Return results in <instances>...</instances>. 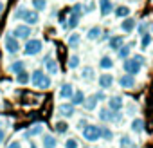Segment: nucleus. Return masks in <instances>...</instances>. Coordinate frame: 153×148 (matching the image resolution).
Here are the masks:
<instances>
[{"mask_svg": "<svg viewBox=\"0 0 153 148\" xmlns=\"http://www.w3.org/2000/svg\"><path fill=\"white\" fill-rule=\"evenodd\" d=\"M15 18H22L27 25H34V24H38V11H31V9L20 7L15 13Z\"/></svg>", "mask_w": 153, "mask_h": 148, "instance_id": "nucleus-3", "label": "nucleus"}, {"mask_svg": "<svg viewBox=\"0 0 153 148\" xmlns=\"http://www.w3.org/2000/svg\"><path fill=\"white\" fill-rule=\"evenodd\" d=\"M114 83V76H110V74H103V76H99V87L101 89H110Z\"/></svg>", "mask_w": 153, "mask_h": 148, "instance_id": "nucleus-11", "label": "nucleus"}, {"mask_svg": "<svg viewBox=\"0 0 153 148\" xmlns=\"http://www.w3.org/2000/svg\"><path fill=\"white\" fill-rule=\"evenodd\" d=\"M42 49H43L42 40H27L25 42V47H24L25 54H29V56H34V54L42 52Z\"/></svg>", "mask_w": 153, "mask_h": 148, "instance_id": "nucleus-4", "label": "nucleus"}, {"mask_svg": "<svg viewBox=\"0 0 153 148\" xmlns=\"http://www.w3.org/2000/svg\"><path fill=\"white\" fill-rule=\"evenodd\" d=\"M108 105H110V110H121L123 108V98L121 96H112L108 99Z\"/></svg>", "mask_w": 153, "mask_h": 148, "instance_id": "nucleus-10", "label": "nucleus"}, {"mask_svg": "<svg viewBox=\"0 0 153 148\" xmlns=\"http://www.w3.org/2000/svg\"><path fill=\"white\" fill-rule=\"evenodd\" d=\"M4 45H6V51H7V52H11V54H15V52H18V51H20V42H18L15 36H6Z\"/></svg>", "mask_w": 153, "mask_h": 148, "instance_id": "nucleus-7", "label": "nucleus"}, {"mask_svg": "<svg viewBox=\"0 0 153 148\" xmlns=\"http://www.w3.org/2000/svg\"><path fill=\"white\" fill-rule=\"evenodd\" d=\"M119 143H121V146H123V148H135L133 141H131L130 137H126V135H124V137H121V141H119Z\"/></svg>", "mask_w": 153, "mask_h": 148, "instance_id": "nucleus-35", "label": "nucleus"}, {"mask_svg": "<svg viewBox=\"0 0 153 148\" xmlns=\"http://www.w3.org/2000/svg\"><path fill=\"white\" fill-rule=\"evenodd\" d=\"M83 105H85V110H96L97 98H96V96H90L88 99H85V101H83Z\"/></svg>", "mask_w": 153, "mask_h": 148, "instance_id": "nucleus-22", "label": "nucleus"}, {"mask_svg": "<svg viewBox=\"0 0 153 148\" xmlns=\"http://www.w3.org/2000/svg\"><path fill=\"white\" fill-rule=\"evenodd\" d=\"M29 148H38V146H36L34 143H31V146H29Z\"/></svg>", "mask_w": 153, "mask_h": 148, "instance_id": "nucleus-44", "label": "nucleus"}, {"mask_svg": "<svg viewBox=\"0 0 153 148\" xmlns=\"http://www.w3.org/2000/svg\"><path fill=\"white\" fill-rule=\"evenodd\" d=\"M119 83H121V87H123V89H131V87L135 85V78H133V76H130V74H124V76L119 80Z\"/></svg>", "mask_w": 153, "mask_h": 148, "instance_id": "nucleus-12", "label": "nucleus"}, {"mask_svg": "<svg viewBox=\"0 0 153 148\" xmlns=\"http://www.w3.org/2000/svg\"><path fill=\"white\" fill-rule=\"evenodd\" d=\"M99 9H101V15H103V16H108V15L114 11L112 0H99Z\"/></svg>", "mask_w": 153, "mask_h": 148, "instance_id": "nucleus-8", "label": "nucleus"}, {"mask_svg": "<svg viewBox=\"0 0 153 148\" xmlns=\"http://www.w3.org/2000/svg\"><path fill=\"white\" fill-rule=\"evenodd\" d=\"M99 130H101V137H105V139H112V130H110V128H106V126H99Z\"/></svg>", "mask_w": 153, "mask_h": 148, "instance_id": "nucleus-37", "label": "nucleus"}, {"mask_svg": "<svg viewBox=\"0 0 153 148\" xmlns=\"http://www.w3.org/2000/svg\"><path fill=\"white\" fill-rule=\"evenodd\" d=\"M78 24H79V15L70 13L68 20H67V27H68V29H76V27H78Z\"/></svg>", "mask_w": 153, "mask_h": 148, "instance_id": "nucleus-19", "label": "nucleus"}, {"mask_svg": "<svg viewBox=\"0 0 153 148\" xmlns=\"http://www.w3.org/2000/svg\"><path fill=\"white\" fill-rule=\"evenodd\" d=\"M31 80H33V85H34L36 89H42V90H45V89H49V87H51V78L47 76V74H45L43 70H40V69L33 72Z\"/></svg>", "mask_w": 153, "mask_h": 148, "instance_id": "nucleus-2", "label": "nucleus"}, {"mask_svg": "<svg viewBox=\"0 0 153 148\" xmlns=\"http://www.w3.org/2000/svg\"><path fill=\"white\" fill-rule=\"evenodd\" d=\"M121 119H123V116H121L119 110H110V117H108V121H112V123H121Z\"/></svg>", "mask_w": 153, "mask_h": 148, "instance_id": "nucleus-30", "label": "nucleus"}, {"mask_svg": "<svg viewBox=\"0 0 153 148\" xmlns=\"http://www.w3.org/2000/svg\"><path fill=\"white\" fill-rule=\"evenodd\" d=\"M81 76H83V80L92 81V80H94V69H92V67H85L83 72H81Z\"/></svg>", "mask_w": 153, "mask_h": 148, "instance_id": "nucleus-26", "label": "nucleus"}, {"mask_svg": "<svg viewBox=\"0 0 153 148\" xmlns=\"http://www.w3.org/2000/svg\"><path fill=\"white\" fill-rule=\"evenodd\" d=\"M121 29H123L124 33H131V31L135 29V20L130 18V16H126V18L123 20V24H121Z\"/></svg>", "mask_w": 153, "mask_h": 148, "instance_id": "nucleus-13", "label": "nucleus"}, {"mask_svg": "<svg viewBox=\"0 0 153 148\" xmlns=\"http://www.w3.org/2000/svg\"><path fill=\"white\" fill-rule=\"evenodd\" d=\"M31 27L25 24V25H16L15 29H13V36L16 38V40H20V38H24V40H27L29 36H31Z\"/></svg>", "mask_w": 153, "mask_h": 148, "instance_id": "nucleus-6", "label": "nucleus"}, {"mask_svg": "<svg viewBox=\"0 0 153 148\" xmlns=\"http://www.w3.org/2000/svg\"><path fill=\"white\" fill-rule=\"evenodd\" d=\"M130 49H131V47H130V45H121V47H119V49H117V51H119V56H121V58H124V60H126V58H128V56H130Z\"/></svg>", "mask_w": 153, "mask_h": 148, "instance_id": "nucleus-33", "label": "nucleus"}, {"mask_svg": "<svg viewBox=\"0 0 153 148\" xmlns=\"http://www.w3.org/2000/svg\"><path fill=\"white\" fill-rule=\"evenodd\" d=\"M45 67H47V72H49V74H58V70H59L58 61H56V60H51V58L45 60Z\"/></svg>", "mask_w": 153, "mask_h": 148, "instance_id": "nucleus-15", "label": "nucleus"}, {"mask_svg": "<svg viewBox=\"0 0 153 148\" xmlns=\"http://www.w3.org/2000/svg\"><path fill=\"white\" fill-rule=\"evenodd\" d=\"M146 33H148V24H146V22L139 24V34L142 36V34H146Z\"/></svg>", "mask_w": 153, "mask_h": 148, "instance_id": "nucleus-40", "label": "nucleus"}, {"mask_svg": "<svg viewBox=\"0 0 153 148\" xmlns=\"http://www.w3.org/2000/svg\"><path fill=\"white\" fill-rule=\"evenodd\" d=\"M108 117H110V110L108 108H101L99 110V119L101 121H108Z\"/></svg>", "mask_w": 153, "mask_h": 148, "instance_id": "nucleus-38", "label": "nucleus"}, {"mask_svg": "<svg viewBox=\"0 0 153 148\" xmlns=\"http://www.w3.org/2000/svg\"><path fill=\"white\" fill-rule=\"evenodd\" d=\"M9 70H11L13 74H20L22 70H25V63H24L22 60H16L15 63H11V65H9Z\"/></svg>", "mask_w": 153, "mask_h": 148, "instance_id": "nucleus-16", "label": "nucleus"}, {"mask_svg": "<svg viewBox=\"0 0 153 148\" xmlns=\"http://www.w3.org/2000/svg\"><path fill=\"white\" fill-rule=\"evenodd\" d=\"M115 16H117V18H126V16H130V7H128V6H119V7L115 9Z\"/></svg>", "mask_w": 153, "mask_h": 148, "instance_id": "nucleus-21", "label": "nucleus"}, {"mask_svg": "<svg viewBox=\"0 0 153 148\" xmlns=\"http://www.w3.org/2000/svg\"><path fill=\"white\" fill-rule=\"evenodd\" d=\"M16 81H18L20 85H25V83H29V81H31V76H29L25 70H22L20 74H16Z\"/></svg>", "mask_w": 153, "mask_h": 148, "instance_id": "nucleus-25", "label": "nucleus"}, {"mask_svg": "<svg viewBox=\"0 0 153 148\" xmlns=\"http://www.w3.org/2000/svg\"><path fill=\"white\" fill-rule=\"evenodd\" d=\"M54 128H56V132H58V134H63V132H67L68 125H67L65 121H58V123L54 125Z\"/></svg>", "mask_w": 153, "mask_h": 148, "instance_id": "nucleus-36", "label": "nucleus"}, {"mask_svg": "<svg viewBox=\"0 0 153 148\" xmlns=\"http://www.w3.org/2000/svg\"><path fill=\"white\" fill-rule=\"evenodd\" d=\"M42 132H43V126H42V125H33L29 130H25V134H24V135L29 139V137H33V135H38V134H42Z\"/></svg>", "mask_w": 153, "mask_h": 148, "instance_id": "nucleus-18", "label": "nucleus"}, {"mask_svg": "<svg viewBox=\"0 0 153 148\" xmlns=\"http://www.w3.org/2000/svg\"><path fill=\"white\" fill-rule=\"evenodd\" d=\"M42 141H43V148H56V146H58L56 137H54V135H51V134H45Z\"/></svg>", "mask_w": 153, "mask_h": 148, "instance_id": "nucleus-14", "label": "nucleus"}, {"mask_svg": "<svg viewBox=\"0 0 153 148\" xmlns=\"http://www.w3.org/2000/svg\"><path fill=\"white\" fill-rule=\"evenodd\" d=\"M34 11H45L47 9V0H33Z\"/></svg>", "mask_w": 153, "mask_h": 148, "instance_id": "nucleus-27", "label": "nucleus"}, {"mask_svg": "<svg viewBox=\"0 0 153 148\" xmlns=\"http://www.w3.org/2000/svg\"><path fill=\"white\" fill-rule=\"evenodd\" d=\"M99 36H101V29H99V27H92V29L88 31V34H87L88 40H97Z\"/></svg>", "mask_w": 153, "mask_h": 148, "instance_id": "nucleus-29", "label": "nucleus"}, {"mask_svg": "<svg viewBox=\"0 0 153 148\" xmlns=\"http://www.w3.org/2000/svg\"><path fill=\"white\" fill-rule=\"evenodd\" d=\"M142 65H144V58H142V56L126 58V61H124V70H126V74H130V76H135V74L140 72Z\"/></svg>", "mask_w": 153, "mask_h": 148, "instance_id": "nucleus-1", "label": "nucleus"}, {"mask_svg": "<svg viewBox=\"0 0 153 148\" xmlns=\"http://www.w3.org/2000/svg\"><path fill=\"white\" fill-rule=\"evenodd\" d=\"M151 31H153V24H151Z\"/></svg>", "mask_w": 153, "mask_h": 148, "instance_id": "nucleus-45", "label": "nucleus"}, {"mask_svg": "<svg viewBox=\"0 0 153 148\" xmlns=\"http://www.w3.org/2000/svg\"><path fill=\"white\" fill-rule=\"evenodd\" d=\"M83 137H85L87 141H97V139H101V130H99V126H96V125H87V126L83 128Z\"/></svg>", "mask_w": 153, "mask_h": 148, "instance_id": "nucleus-5", "label": "nucleus"}, {"mask_svg": "<svg viewBox=\"0 0 153 148\" xmlns=\"http://www.w3.org/2000/svg\"><path fill=\"white\" fill-rule=\"evenodd\" d=\"M121 45H124V38H123V36H114V38H110V49L117 51Z\"/></svg>", "mask_w": 153, "mask_h": 148, "instance_id": "nucleus-20", "label": "nucleus"}, {"mask_svg": "<svg viewBox=\"0 0 153 148\" xmlns=\"http://www.w3.org/2000/svg\"><path fill=\"white\" fill-rule=\"evenodd\" d=\"M58 110H59V114H61V116H65V117H70V116L74 114V105H68V103H65V105H59V107H58Z\"/></svg>", "mask_w": 153, "mask_h": 148, "instance_id": "nucleus-17", "label": "nucleus"}, {"mask_svg": "<svg viewBox=\"0 0 153 148\" xmlns=\"http://www.w3.org/2000/svg\"><path fill=\"white\" fill-rule=\"evenodd\" d=\"M142 128H144V121L142 119H135L131 123V130L133 132H142Z\"/></svg>", "mask_w": 153, "mask_h": 148, "instance_id": "nucleus-34", "label": "nucleus"}, {"mask_svg": "<svg viewBox=\"0 0 153 148\" xmlns=\"http://www.w3.org/2000/svg\"><path fill=\"white\" fill-rule=\"evenodd\" d=\"M99 67H101V69H112V67H114V60H112L110 56H103V58L99 60Z\"/></svg>", "mask_w": 153, "mask_h": 148, "instance_id": "nucleus-24", "label": "nucleus"}, {"mask_svg": "<svg viewBox=\"0 0 153 148\" xmlns=\"http://www.w3.org/2000/svg\"><path fill=\"white\" fill-rule=\"evenodd\" d=\"M65 148H78V141H76V139H67Z\"/></svg>", "mask_w": 153, "mask_h": 148, "instance_id": "nucleus-39", "label": "nucleus"}, {"mask_svg": "<svg viewBox=\"0 0 153 148\" xmlns=\"http://www.w3.org/2000/svg\"><path fill=\"white\" fill-rule=\"evenodd\" d=\"M7 148H20V143H18V141H13V143H11Z\"/></svg>", "mask_w": 153, "mask_h": 148, "instance_id": "nucleus-42", "label": "nucleus"}, {"mask_svg": "<svg viewBox=\"0 0 153 148\" xmlns=\"http://www.w3.org/2000/svg\"><path fill=\"white\" fill-rule=\"evenodd\" d=\"M79 42H81V36L78 34V33H72L70 36H68V45L72 47V49H76L79 45Z\"/></svg>", "mask_w": 153, "mask_h": 148, "instance_id": "nucleus-23", "label": "nucleus"}, {"mask_svg": "<svg viewBox=\"0 0 153 148\" xmlns=\"http://www.w3.org/2000/svg\"><path fill=\"white\" fill-rule=\"evenodd\" d=\"M2 11H4V2L0 0V13H2Z\"/></svg>", "mask_w": 153, "mask_h": 148, "instance_id": "nucleus-43", "label": "nucleus"}, {"mask_svg": "<svg viewBox=\"0 0 153 148\" xmlns=\"http://www.w3.org/2000/svg\"><path fill=\"white\" fill-rule=\"evenodd\" d=\"M68 67H70V69H78V67H79V56H78V54H72V56L68 58Z\"/></svg>", "mask_w": 153, "mask_h": 148, "instance_id": "nucleus-31", "label": "nucleus"}, {"mask_svg": "<svg viewBox=\"0 0 153 148\" xmlns=\"http://www.w3.org/2000/svg\"><path fill=\"white\" fill-rule=\"evenodd\" d=\"M72 94H74V87L70 83H63L61 85V90H59V98L68 99V98H72Z\"/></svg>", "mask_w": 153, "mask_h": 148, "instance_id": "nucleus-9", "label": "nucleus"}, {"mask_svg": "<svg viewBox=\"0 0 153 148\" xmlns=\"http://www.w3.org/2000/svg\"><path fill=\"white\" fill-rule=\"evenodd\" d=\"M83 101H85L83 92H74V94H72V105H81Z\"/></svg>", "mask_w": 153, "mask_h": 148, "instance_id": "nucleus-28", "label": "nucleus"}, {"mask_svg": "<svg viewBox=\"0 0 153 148\" xmlns=\"http://www.w3.org/2000/svg\"><path fill=\"white\" fill-rule=\"evenodd\" d=\"M149 43H151V34H149V33L142 34V36H140V49H146Z\"/></svg>", "mask_w": 153, "mask_h": 148, "instance_id": "nucleus-32", "label": "nucleus"}, {"mask_svg": "<svg viewBox=\"0 0 153 148\" xmlns=\"http://www.w3.org/2000/svg\"><path fill=\"white\" fill-rule=\"evenodd\" d=\"M4 137H6V132H4V128H0V144L4 143Z\"/></svg>", "mask_w": 153, "mask_h": 148, "instance_id": "nucleus-41", "label": "nucleus"}]
</instances>
